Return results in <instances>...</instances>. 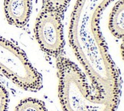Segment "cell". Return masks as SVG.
Here are the masks:
<instances>
[{"instance_id":"1","label":"cell","mask_w":124,"mask_h":111,"mask_svg":"<svg viewBox=\"0 0 124 111\" xmlns=\"http://www.w3.org/2000/svg\"><path fill=\"white\" fill-rule=\"evenodd\" d=\"M111 1L78 0L70 17L69 41L96 95L119 101L120 78L99 28L101 13Z\"/></svg>"},{"instance_id":"2","label":"cell","mask_w":124,"mask_h":111,"mask_svg":"<svg viewBox=\"0 0 124 111\" xmlns=\"http://www.w3.org/2000/svg\"><path fill=\"white\" fill-rule=\"evenodd\" d=\"M59 98L64 111H115L118 101L92 95L82 72L72 61L58 57Z\"/></svg>"},{"instance_id":"3","label":"cell","mask_w":124,"mask_h":111,"mask_svg":"<svg viewBox=\"0 0 124 111\" xmlns=\"http://www.w3.org/2000/svg\"><path fill=\"white\" fill-rule=\"evenodd\" d=\"M0 71L21 88L38 91L42 87L41 74L20 48L0 36Z\"/></svg>"},{"instance_id":"4","label":"cell","mask_w":124,"mask_h":111,"mask_svg":"<svg viewBox=\"0 0 124 111\" xmlns=\"http://www.w3.org/2000/svg\"><path fill=\"white\" fill-rule=\"evenodd\" d=\"M62 18L58 12L42 8L36 20V39L41 49L51 56L59 57L64 50Z\"/></svg>"},{"instance_id":"5","label":"cell","mask_w":124,"mask_h":111,"mask_svg":"<svg viewBox=\"0 0 124 111\" xmlns=\"http://www.w3.org/2000/svg\"><path fill=\"white\" fill-rule=\"evenodd\" d=\"M4 9L8 23L22 28L29 20L31 2V0H5Z\"/></svg>"},{"instance_id":"6","label":"cell","mask_w":124,"mask_h":111,"mask_svg":"<svg viewBox=\"0 0 124 111\" xmlns=\"http://www.w3.org/2000/svg\"><path fill=\"white\" fill-rule=\"evenodd\" d=\"M124 6L123 0H120L114 6L109 16V28L112 35L116 38H123L124 35Z\"/></svg>"},{"instance_id":"7","label":"cell","mask_w":124,"mask_h":111,"mask_svg":"<svg viewBox=\"0 0 124 111\" xmlns=\"http://www.w3.org/2000/svg\"><path fill=\"white\" fill-rule=\"evenodd\" d=\"M16 111H47V109L42 101L34 98H27L18 104Z\"/></svg>"},{"instance_id":"8","label":"cell","mask_w":124,"mask_h":111,"mask_svg":"<svg viewBox=\"0 0 124 111\" xmlns=\"http://www.w3.org/2000/svg\"><path fill=\"white\" fill-rule=\"evenodd\" d=\"M70 0H43L42 8H47L58 12L63 17L64 12L66 10L67 6Z\"/></svg>"},{"instance_id":"9","label":"cell","mask_w":124,"mask_h":111,"mask_svg":"<svg viewBox=\"0 0 124 111\" xmlns=\"http://www.w3.org/2000/svg\"><path fill=\"white\" fill-rule=\"evenodd\" d=\"M8 95L6 90L0 85V111H7Z\"/></svg>"}]
</instances>
